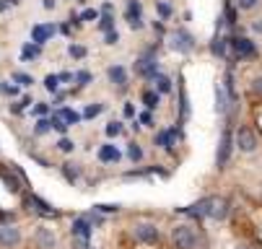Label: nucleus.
<instances>
[{
    "label": "nucleus",
    "mask_w": 262,
    "mask_h": 249,
    "mask_svg": "<svg viewBox=\"0 0 262 249\" xmlns=\"http://www.w3.org/2000/svg\"><path fill=\"white\" fill-rule=\"evenodd\" d=\"M154 81H156V86H159V94H169V91H171V81H169L166 76L156 73V76H154Z\"/></svg>",
    "instance_id": "obj_21"
},
{
    "label": "nucleus",
    "mask_w": 262,
    "mask_h": 249,
    "mask_svg": "<svg viewBox=\"0 0 262 249\" xmlns=\"http://www.w3.org/2000/svg\"><path fill=\"white\" fill-rule=\"evenodd\" d=\"M6 3H11V6H18V3H21V0H6Z\"/></svg>",
    "instance_id": "obj_50"
},
{
    "label": "nucleus",
    "mask_w": 262,
    "mask_h": 249,
    "mask_svg": "<svg viewBox=\"0 0 262 249\" xmlns=\"http://www.w3.org/2000/svg\"><path fill=\"white\" fill-rule=\"evenodd\" d=\"M109 81L115 83L117 88H125V86H127V73H125V67H122V65H112V67H109Z\"/></svg>",
    "instance_id": "obj_15"
},
{
    "label": "nucleus",
    "mask_w": 262,
    "mask_h": 249,
    "mask_svg": "<svg viewBox=\"0 0 262 249\" xmlns=\"http://www.w3.org/2000/svg\"><path fill=\"white\" fill-rule=\"evenodd\" d=\"M104 31H112V29H115V18H112V13H104L101 16V24H99Z\"/></svg>",
    "instance_id": "obj_30"
},
{
    "label": "nucleus",
    "mask_w": 262,
    "mask_h": 249,
    "mask_svg": "<svg viewBox=\"0 0 262 249\" xmlns=\"http://www.w3.org/2000/svg\"><path fill=\"white\" fill-rule=\"evenodd\" d=\"M226 44H229V39H221V37H215L213 39V44H210V50H213V55H226Z\"/></svg>",
    "instance_id": "obj_22"
},
{
    "label": "nucleus",
    "mask_w": 262,
    "mask_h": 249,
    "mask_svg": "<svg viewBox=\"0 0 262 249\" xmlns=\"http://www.w3.org/2000/svg\"><path fill=\"white\" fill-rule=\"evenodd\" d=\"M101 109H104V106H101V104H89V106H86V112H83L81 117H89V120H91V117H96V115H101Z\"/></svg>",
    "instance_id": "obj_28"
},
{
    "label": "nucleus",
    "mask_w": 262,
    "mask_h": 249,
    "mask_svg": "<svg viewBox=\"0 0 262 249\" xmlns=\"http://www.w3.org/2000/svg\"><path fill=\"white\" fill-rule=\"evenodd\" d=\"M229 44H231V50L236 52V57H252V55L257 52L254 42H249V39H244V37H234V39H229Z\"/></svg>",
    "instance_id": "obj_8"
},
{
    "label": "nucleus",
    "mask_w": 262,
    "mask_h": 249,
    "mask_svg": "<svg viewBox=\"0 0 262 249\" xmlns=\"http://www.w3.org/2000/svg\"><path fill=\"white\" fill-rule=\"evenodd\" d=\"M55 115H57V117H60V120H62V122L68 125V127H70V125H78V122H81V115H78L76 109H57Z\"/></svg>",
    "instance_id": "obj_17"
},
{
    "label": "nucleus",
    "mask_w": 262,
    "mask_h": 249,
    "mask_svg": "<svg viewBox=\"0 0 262 249\" xmlns=\"http://www.w3.org/2000/svg\"><path fill=\"white\" fill-rule=\"evenodd\" d=\"M135 73L143 76V78H154V76L159 73V62H156V57H151V55L140 57V60L135 62Z\"/></svg>",
    "instance_id": "obj_4"
},
{
    "label": "nucleus",
    "mask_w": 262,
    "mask_h": 249,
    "mask_svg": "<svg viewBox=\"0 0 262 249\" xmlns=\"http://www.w3.org/2000/svg\"><path fill=\"white\" fill-rule=\"evenodd\" d=\"M78 18H81V21H96V18H99V11H96V8H89V11H83Z\"/></svg>",
    "instance_id": "obj_34"
},
{
    "label": "nucleus",
    "mask_w": 262,
    "mask_h": 249,
    "mask_svg": "<svg viewBox=\"0 0 262 249\" xmlns=\"http://www.w3.org/2000/svg\"><path fill=\"white\" fill-rule=\"evenodd\" d=\"M55 31H57V29H55L52 24H47V26H45V24H36V26L31 29V42L42 47V44H45V42H47V39L52 37Z\"/></svg>",
    "instance_id": "obj_9"
},
{
    "label": "nucleus",
    "mask_w": 262,
    "mask_h": 249,
    "mask_svg": "<svg viewBox=\"0 0 262 249\" xmlns=\"http://www.w3.org/2000/svg\"><path fill=\"white\" fill-rule=\"evenodd\" d=\"M171 239H174V244H177L179 249H198V231H195L192 226H187V223L174 226Z\"/></svg>",
    "instance_id": "obj_1"
},
{
    "label": "nucleus",
    "mask_w": 262,
    "mask_h": 249,
    "mask_svg": "<svg viewBox=\"0 0 262 249\" xmlns=\"http://www.w3.org/2000/svg\"><path fill=\"white\" fill-rule=\"evenodd\" d=\"M254 31H259V34H262V21H254Z\"/></svg>",
    "instance_id": "obj_49"
},
{
    "label": "nucleus",
    "mask_w": 262,
    "mask_h": 249,
    "mask_svg": "<svg viewBox=\"0 0 262 249\" xmlns=\"http://www.w3.org/2000/svg\"><path fill=\"white\" fill-rule=\"evenodd\" d=\"M57 148H60L62 153H70L73 148H76V143H73V140H68V138H60V143H57Z\"/></svg>",
    "instance_id": "obj_31"
},
{
    "label": "nucleus",
    "mask_w": 262,
    "mask_h": 249,
    "mask_svg": "<svg viewBox=\"0 0 262 249\" xmlns=\"http://www.w3.org/2000/svg\"><path fill=\"white\" fill-rule=\"evenodd\" d=\"M135 115V106L133 104H125V117H133Z\"/></svg>",
    "instance_id": "obj_47"
},
{
    "label": "nucleus",
    "mask_w": 262,
    "mask_h": 249,
    "mask_svg": "<svg viewBox=\"0 0 262 249\" xmlns=\"http://www.w3.org/2000/svg\"><path fill=\"white\" fill-rule=\"evenodd\" d=\"M156 146L171 148V146H174V132H171V130H161V132L156 135Z\"/></svg>",
    "instance_id": "obj_19"
},
{
    "label": "nucleus",
    "mask_w": 262,
    "mask_h": 249,
    "mask_svg": "<svg viewBox=\"0 0 262 249\" xmlns=\"http://www.w3.org/2000/svg\"><path fill=\"white\" fill-rule=\"evenodd\" d=\"M70 231H73V236H78V239H89L91 236V218H76Z\"/></svg>",
    "instance_id": "obj_14"
},
{
    "label": "nucleus",
    "mask_w": 262,
    "mask_h": 249,
    "mask_svg": "<svg viewBox=\"0 0 262 249\" xmlns=\"http://www.w3.org/2000/svg\"><path fill=\"white\" fill-rule=\"evenodd\" d=\"M50 127H55L57 132H65V130H68V125H65V122H62V120H60L55 112H52V117H50Z\"/></svg>",
    "instance_id": "obj_29"
},
{
    "label": "nucleus",
    "mask_w": 262,
    "mask_h": 249,
    "mask_svg": "<svg viewBox=\"0 0 262 249\" xmlns=\"http://www.w3.org/2000/svg\"><path fill=\"white\" fill-rule=\"evenodd\" d=\"M47 109H50L47 104H36V106H34V115H39V117H42V115H47Z\"/></svg>",
    "instance_id": "obj_44"
},
{
    "label": "nucleus",
    "mask_w": 262,
    "mask_h": 249,
    "mask_svg": "<svg viewBox=\"0 0 262 249\" xmlns=\"http://www.w3.org/2000/svg\"><path fill=\"white\" fill-rule=\"evenodd\" d=\"M42 6H45V8L50 11V8H55V0H45V3H42Z\"/></svg>",
    "instance_id": "obj_48"
},
{
    "label": "nucleus",
    "mask_w": 262,
    "mask_h": 249,
    "mask_svg": "<svg viewBox=\"0 0 262 249\" xmlns=\"http://www.w3.org/2000/svg\"><path fill=\"white\" fill-rule=\"evenodd\" d=\"M156 8H159V13H161L164 18H169V16H171V6H169V3H159Z\"/></svg>",
    "instance_id": "obj_42"
},
{
    "label": "nucleus",
    "mask_w": 262,
    "mask_h": 249,
    "mask_svg": "<svg viewBox=\"0 0 262 249\" xmlns=\"http://www.w3.org/2000/svg\"><path fill=\"white\" fill-rule=\"evenodd\" d=\"M133 234H135V239H138L140 244H156V241H159V229H156L154 223H138V226L133 229Z\"/></svg>",
    "instance_id": "obj_3"
},
{
    "label": "nucleus",
    "mask_w": 262,
    "mask_h": 249,
    "mask_svg": "<svg viewBox=\"0 0 262 249\" xmlns=\"http://www.w3.org/2000/svg\"><path fill=\"white\" fill-rule=\"evenodd\" d=\"M231 151H234V135H231V130H223L221 143H218V153H215V164H218V169H223V166L229 164Z\"/></svg>",
    "instance_id": "obj_2"
},
{
    "label": "nucleus",
    "mask_w": 262,
    "mask_h": 249,
    "mask_svg": "<svg viewBox=\"0 0 262 249\" xmlns=\"http://www.w3.org/2000/svg\"><path fill=\"white\" fill-rule=\"evenodd\" d=\"M257 3H259V0H236V6H239L242 11H252Z\"/></svg>",
    "instance_id": "obj_37"
},
{
    "label": "nucleus",
    "mask_w": 262,
    "mask_h": 249,
    "mask_svg": "<svg viewBox=\"0 0 262 249\" xmlns=\"http://www.w3.org/2000/svg\"><path fill=\"white\" fill-rule=\"evenodd\" d=\"M140 13H143L140 0H127V24H130L133 29H143V18H140Z\"/></svg>",
    "instance_id": "obj_10"
},
{
    "label": "nucleus",
    "mask_w": 262,
    "mask_h": 249,
    "mask_svg": "<svg viewBox=\"0 0 262 249\" xmlns=\"http://www.w3.org/2000/svg\"><path fill=\"white\" fill-rule=\"evenodd\" d=\"M226 216H229V200H226V197H210L208 218H213V221H223Z\"/></svg>",
    "instance_id": "obj_5"
},
{
    "label": "nucleus",
    "mask_w": 262,
    "mask_h": 249,
    "mask_svg": "<svg viewBox=\"0 0 262 249\" xmlns=\"http://www.w3.org/2000/svg\"><path fill=\"white\" fill-rule=\"evenodd\" d=\"M13 81L16 83H21V86H31L34 81H31V76H26V73H13Z\"/></svg>",
    "instance_id": "obj_35"
},
{
    "label": "nucleus",
    "mask_w": 262,
    "mask_h": 249,
    "mask_svg": "<svg viewBox=\"0 0 262 249\" xmlns=\"http://www.w3.org/2000/svg\"><path fill=\"white\" fill-rule=\"evenodd\" d=\"M239 249H252V246H247V244H242V246H239Z\"/></svg>",
    "instance_id": "obj_52"
},
{
    "label": "nucleus",
    "mask_w": 262,
    "mask_h": 249,
    "mask_svg": "<svg viewBox=\"0 0 262 249\" xmlns=\"http://www.w3.org/2000/svg\"><path fill=\"white\" fill-rule=\"evenodd\" d=\"M0 91H3L6 96H16V94H18V88H16V86H8V83L0 86Z\"/></svg>",
    "instance_id": "obj_43"
},
{
    "label": "nucleus",
    "mask_w": 262,
    "mask_h": 249,
    "mask_svg": "<svg viewBox=\"0 0 262 249\" xmlns=\"http://www.w3.org/2000/svg\"><path fill=\"white\" fill-rule=\"evenodd\" d=\"M3 182H6V190L8 192H18L21 187H18V179L16 176H11V174H3Z\"/></svg>",
    "instance_id": "obj_25"
},
{
    "label": "nucleus",
    "mask_w": 262,
    "mask_h": 249,
    "mask_svg": "<svg viewBox=\"0 0 262 249\" xmlns=\"http://www.w3.org/2000/svg\"><path fill=\"white\" fill-rule=\"evenodd\" d=\"M47 130H50V120H39V122H36V127H34L36 135H42V132H47Z\"/></svg>",
    "instance_id": "obj_38"
},
{
    "label": "nucleus",
    "mask_w": 262,
    "mask_h": 249,
    "mask_svg": "<svg viewBox=\"0 0 262 249\" xmlns=\"http://www.w3.org/2000/svg\"><path fill=\"white\" fill-rule=\"evenodd\" d=\"M120 42V34L112 29V31H106V44H117Z\"/></svg>",
    "instance_id": "obj_41"
},
{
    "label": "nucleus",
    "mask_w": 262,
    "mask_h": 249,
    "mask_svg": "<svg viewBox=\"0 0 262 249\" xmlns=\"http://www.w3.org/2000/svg\"><path fill=\"white\" fill-rule=\"evenodd\" d=\"M34 241H36V246L39 249H55V244H57V239H55V234L50 231V229H36V234H34Z\"/></svg>",
    "instance_id": "obj_11"
},
{
    "label": "nucleus",
    "mask_w": 262,
    "mask_h": 249,
    "mask_svg": "<svg viewBox=\"0 0 262 249\" xmlns=\"http://www.w3.org/2000/svg\"><path fill=\"white\" fill-rule=\"evenodd\" d=\"M3 218H6V213H3V210H0V221H3Z\"/></svg>",
    "instance_id": "obj_51"
},
{
    "label": "nucleus",
    "mask_w": 262,
    "mask_h": 249,
    "mask_svg": "<svg viewBox=\"0 0 262 249\" xmlns=\"http://www.w3.org/2000/svg\"><path fill=\"white\" fill-rule=\"evenodd\" d=\"M127 156H130V161H140L143 159V148L138 143H130L127 146Z\"/></svg>",
    "instance_id": "obj_26"
},
{
    "label": "nucleus",
    "mask_w": 262,
    "mask_h": 249,
    "mask_svg": "<svg viewBox=\"0 0 262 249\" xmlns=\"http://www.w3.org/2000/svg\"><path fill=\"white\" fill-rule=\"evenodd\" d=\"M29 202H31V205H36V210H39L42 216H57V210H55V208H50V205H47V202H45L42 197L31 195V197H29Z\"/></svg>",
    "instance_id": "obj_18"
},
{
    "label": "nucleus",
    "mask_w": 262,
    "mask_h": 249,
    "mask_svg": "<svg viewBox=\"0 0 262 249\" xmlns=\"http://www.w3.org/2000/svg\"><path fill=\"white\" fill-rule=\"evenodd\" d=\"M62 174H65L68 182H76V179H78V169H73V164H65V166H62Z\"/></svg>",
    "instance_id": "obj_27"
},
{
    "label": "nucleus",
    "mask_w": 262,
    "mask_h": 249,
    "mask_svg": "<svg viewBox=\"0 0 262 249\" xmlns=\"http://www.w3.org/2000/svg\"><path fill=\"white\" fill-rule=\"evenodd\" d=\"M171 47H174L177 52H190V50H192V37H190V34H187L184 29H179V31L174 34Z\"/></svg>",
    "instance_id": "obj_13"
},
{
    "label": "nucleus",
    "mask_w": 262,
    "mask_h": 249,
    "mask_svg": "<svg viewBox=\"0 0 262 249\" xmlns=\"http://www.w3.org/2000/svg\"><path fill=\"white\" fill-rule=\"evenodd\" d=\"M76 81H78L81 86H86V83L91 81V73H86V70H81V73H76Z\"/></svg>",
    "instance_id": "obj_40"
},
{
    "label": "nucleus",
    "mask_w": 262,
    "mask_h": 249,
    "mask_svg": "<svg viewBox=\"0 0 262 249\" xmlns=\"http://www.w3.org/2000/svg\"><path fill=\"white\" fill-rule=\"evenodd\" d=\"M215 99H218V112H226V96H223V88H215Z\"/></svg>",
    "instance_id": "obj_33"
},
{
    "label": "nucleus",
    "mask_w": 262,
    "mask_h": 249,
    "mask_svg": "<svg viewBox=\"0 0 262 249\" xmlns=\"http://www.w3.org/2000/svg\"><path fill=\"white\" fill-rule=\"evenodd\" d=\"M57 83H60L57 76H47V78H45V88H47V91H57Z\"/></svg>",
    "instance_id": "obj_36"
},
{
    "label": "nucleus",
    "mask_w": 262,
    "mask_h": 249,
    "mask_svg": "<svg viewBox=\"0 0 262 249\" xmlns=\"http://www.w3.org/2000/svg\"><path fill=\"white\" fill-rule=\"evenodd\" d=\"M140 122H143V125H154V117H151V112H143V115H140Z\"/></svg>",
    "instance_id": "obj_45"
},
{
    "label": "nucleus",
    "mask_w": 262,
    "mask_h": 249,
    "mask_svg": "<svg viewBox=\"0 0 262 249\" xmlns=\"http://www.w3.org/2000/svg\"><path fill=\"white\" fill-rule=\"evenodd\" d=\"M21 244V231L16 226H0V246H18Z\"/></svg>",
    "instance_id": "obj_7"
},
{
    "label": "nucleus",
    "mask_w": 262,
    "mask_h": 249,
    "mask_svg": "<svg viewBox=\"0 0 262 249\" xmlns=\"http://www.w3.org/2000/svg\"><path fill=\"white\" fill-rule=\"evenodd\" d=\"M252 88H254L257 94H262V78H254V83H252Z\"/></svg>",
    "instance_id": "obj_46"
},
{
    "label": "nucleus",
    "mask_w": 262,
    "mask_h": 249,
    "mask_svg": "<svg viewBox=\"0 0 262 249\" xmlns=\"http://www.w3.org/2000/svg\"><path fill=\"white\" fill-rule=\"evenodd\" d=\"M236 146H239L244 153H252V151L257 148V135H254L249 127H242V130L236 132Z\"/></svg>",
    "instance_id": "obj_6"
},
{
    "label": "nucleus",
    "mask_w": 262,
    "mask_h": 249,
    "mask_svg": "<svg viewBox=\"0 0 262 249\" xmlns=\"http://www.w3.org/2000/svg\"><path fill=\"white\" fill-rule=\"evenodd\" d=\"M143 104L148 106V109H156V106L161 104V94L159 91H145L143 94Z\"/></svg>",
    "instance_id": "obj_20"
},
{
    "label": "nucleus",
    "mask_w": 262,
    "mask_h": 249,
    "mask_svg": "<svg viewBox=\"0 0 262 249\" xmlns=\"http://www.w3.org/2000/svg\"><path fill=\"white\" fill-rule=\"evenodd\" d=\"M99 161H104V164H117V161H120V151H117L115 146H101V148H99Z\"/></svg>",
    "instance_id": "obj_16"
},
{
    "label": "nucleus",
    "mask_w": 262,
    "mask_h": 249,
    "mask_svg": "<svg viewBox=\"0 0 262 249\" xmlns=\"http://www.w3.org/2000/svg\"><path fill=\"white\" fill-rule=\"evenodd\" d=\"M120 132H122V125H120V122H109V125H106V135H109V138H117Z\"/></svg>",
    "instance_id": "obj_32"
},
{
    "label": "nucleus",
    "mask_w": 262,
    "mask_h": 249,
    "mask_svg": "<svg viewBox=\"0 0 262 249\" xmlns=\"http://www.w3.org/2000/svg\"><path fill=\"white\" fill-rule=\"evenodd\" d=\"M208 210H210V197H203L200 202H195L190 208H182V213H187V216H192V218H205Z\"/></svg>",
    "instance_id": "obj_12"
},
{
    "label": "nucleus",
    "mask_w": 262,
    "mask_h": 249,
    "mask_svg": "<svg viewBox=\"0 0 262 249\" xmlns=\"http://www.w3.org/2000/svg\"><path fill=\"white\" fill-rule=\"evenodd\" d=\"M68 52H70V57H76V60H83L86 57V47L83 44H70Z\"/></svg>",
    "instance_id": "obj_24"
},
{
    "label": "nucleus",
    "mask_w": 262,
    "mask_h": 249,
    "mask_svg": "<svg viewBox=\"0 0 262 249\" xmlns=\"http://www.w3.org/2000/svg\"><path fill=\"white\" fill-rule=\"evenodd\" d=\"M39 52H42L39 44H26L24 52H21V57H24V60H34V57H39Z\"/></svg>",
    "instance_id": "obj_23"
},
{
    "label": "nucleus",
    "mask_w": 262,
    "mask_h": 249,
    "mask_svg": "<svg viewBox=\"0 0 262 249\" xmlns=\"http://www.w3.org/2000/svg\"><path fill=\"white\" fill-rule=\"evenodd\" d=\"M99 213H117L120 210V205H94Z\"/></svg>",
    "instance_id": "obj_39"
}]
</instances>
